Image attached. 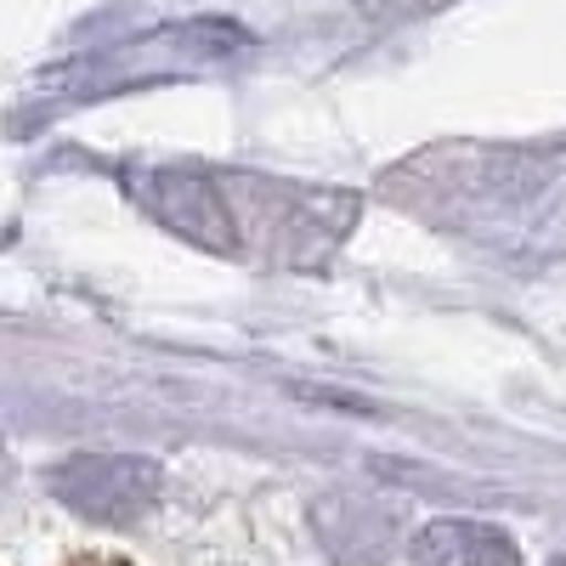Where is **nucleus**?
<instances>
[{"label":"nucleus","instance_id":"2","mask_svg":"<svg viewBox=\"0 0 566 566\" xmlns=\"http://www.w3.org/2000/svg\"><path fill=\"white\" fill-rule=\"evenodd\" d=\"M52 488L85 522L125 527V522H142L159 504L165 470L154 459H136V453H80V459L52 470Z\"/></svg>","mask_w":566,"mask_h":566},{"label":"nucleus","instance_id":"1","mask_svg":"<svg viewBox=\"0 0 566 566\" xmlns=\"http://www.w3.org/2000/svg\"><path fill=\"white\" fill-rule=\"evenodd\" d=\"M130 187L181 239L266 266H317L357 221L352 199L323 193V187H283L272 176H216L170 165L136 170Z\"/></svg>","mask_w":566,"mask_h":566},{"label":"nucleus","instance_id":"4","mask_svg":"<svg viewBox=\"0 0 566 566\" xmlns=\"http://www.w3.org/2000/svg\"><path fill=\"white\" fill-rule=\"evenodd\" d=\"M555 566H566V555H560V560H555Z\"/></svg>","mask_w":566,"mask_h":566},{"label":"nucleus","instance_id":"3","mask_svg":"<svg viewBox=\"0 0 566 566\" xmlns=\"http://www.w3.org/2000/svg\"><path fill=\"white\" fill-rule=\"evenodd\" d=\"M413 566H522V555H515L510 533L448 515V522H431L413 538Z\"/></svg>","mask_w":566,"mask_h":566}]
</instances>
